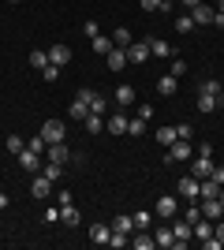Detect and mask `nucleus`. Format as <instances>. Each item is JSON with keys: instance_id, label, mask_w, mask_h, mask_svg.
Masks as SVG:
<instances>
[{"instance_id": "obj_6", "label": "nucleus", "mask_w": 224, "mask_h": 250, "mask_svg": "<svg viewBox=\"0 0 224 250\" xmlns=\"http://www.w3.org/2000/svg\"><path fill=\"white\" fill-rule=\"evenodd\" d=\"M176 194L187 198V202H198V179H194V176H183L180 183H176Z\"/></svg>"}, {"instance_id": "obj_26", "label": "nucleus", "mask_w": 224, "mask_h": 250, "mask_svg": "<svg viewBox=\"0 0 224 250\" xmlns=\"http://www.w3.org/2000/svg\"><path fill=\"white\" fill-rule=\"evenodd\" d=\"M112 231H123V235H131V231H135V220H131L127 213H120V217H112Z\"/></svg>"}, {"instance_id": "obj_31", "label": "nucleus", "mask_w": 224, "mask_h": 250, "mask_svg": "<svg viewBox=\"0 0 224 250\" xmlns=\"http://www.w3.org/2000/svg\"><path fill=\"white\" fill-rule=\"evenodd\" d=\"M198 94H224V86H221V79H205V83L202 86H198Z\"/></svg>"}, {"instance_id": "obj_21", "label": "nucleus", "mask_w": 224, "mask_h": 250, "mask_svg": "<svg viewBox=\"0 0 224 250\" xmlns=\"http://www.w3.org/2000/svg\"><path fill=\"white\" fill-rule=\"evenodd\" d=\"M176 90H180V86H176V75H161L157 79V94L161 97H172Z\"/></svg>"}, {"instance_id": "obj_33", "label": "nucleus", "mask_w": 224, "mask_h": 250, "mask_svg": "<svg viewBox=\"0 0 224 250\" xmlns=\"http://www.w3.org/2000/svg\"><path fill=\"white\" fill-rule=\"evenodd\" d=\"M142 131H146V120H142V116L127 120V135H131V138H142Z\"/></svg>"}, {"instance_id": "obj_36", "label": "nucleus", "mask_w": 224, "mask_h": 250, "mask_svg": "<svg viewBox=\"0 0 224 250\" xmlns=\"http://www.w3.org/2000/svg\"><path fill=\"white\" fill-rule=\"evenodd\" d=\"M4 146H8V153H15V157H19L22 149H26V146H22V138H19V135H8V142H4Z\"/></svg>"}, {"instance_id": "obj_23", "label": "nucleus", "mask_w": 224, "mask_h": 250, "mask_svg": "<svg viewBox=\"0 0 224 250\" xmlns=\"http://www.w3.org/2000/svg\"><path fill=\"white\" fill-rule=\"evenodd\" d=\"M49 60H53L56 67H64V63L71 60V49H67V45H53V49H49Z\"/></svg>"}, {"instance_id": "obj_7", "label": "nucleus", "mask_w": 224, "mask_h": 250, "mask_svg": "<svg viewBox=\"0 0 224 250\" xmlns=\"http://www.w3.org/2000/svg\"><path fill=\"white\" fill-rule=\"evenodd\" d=\"M217 108H224V94H198V112L202 116H209V112H217Z\"/></svg>"}, {"instance_id": "obj_16", "label": "nucleus", "mask_w": 224, "mask_h": 250, "mask_svg": "<svg viewBox=\"0 0 224 250\" xmlns=\"http://www.w3.org/2000/svg\"><path fill=\"white\" fill-rule=\"evenodd\" d=\"M45 153H49V161H56V165H67V161H71V149H67V142H56V146H49Z\"/></svg>"}, {"instance_id": "obj_8", "label": "nucleus", "mask_w": 224, "mask_h": 250, "mask_svg": "<svg viewBox=\"0 0 224 250\" xmlns=\"http://www.w3.org/2000/svg\"><path fill=\"white\" fill-rule=\"evenodd\" d=\"M105 63H108V71H123V67H127V49L112 45V52L105 56Z\"/></svg>"}, {"instance_id": "obj_30", "label": "nucleus", "mask_w": 224, "mask_h": 250, "mask_svg": "<svg viewBox=\"0 0 224 250\" xmlns=\"http://www.w3.org/2000/svg\"><path fill=\"white\" fill-rule=\"evenodd\" d=\"M176 138H180V135H176V127H157V142H161V146H172Z\"/></svg>"}, {"instance_id": "obj_32", "label": "nucleus", "mask_w": 224, "mask_h": 250, "mask_svg": "<svg viewBox=\"0 0 224 250\" xmlns=\"http://www.w3.org/2000/svg\"><path fill=\"white\" fill-rule=\"evenodd\" d=\"M105 108H108L105 94H94V90H90V112H101V116H105Z\"/></svg>"}, {"instance_id": "obj_51", "label": "nucleus", "mask_w": 224, "mask_h": 250, "mask_svg": "<svg viewBox=\"0 0 224 250\" xmlns=\"http://www.w3.org/2000/svg\"><path fill=\"white\" fill-rule=\"evenodd\" d=\"M172 4H180V0H161V11H172Z\"/></svg>"}, {"instance_id": "obj_42", "label": "nucleus", "mask_w": 224, "mask_h": 250, "mask_svg": "<svg viewBox=\"0 0 224 250\" xmlns=\"http://www.w3.org/2000/svg\"><path fill=\"white\" fill-rule=\"evenodd\" d=\"M172 75H176V79L187 75V60H176V56H172Z\"/></svg>"}, {"instance_id": "obj_24", "label": "nucleus", "mask_w": 224, "mask_h": 250, "mask_svg": "<svg viewBox=\"0 0 224 250\" xmlns=\"http://www.w3.org/2000/svg\"><path fill=\"white\" fill-rule=\"evenodd\" d=\"M191 231H194V239H209V235H213V224H209V217H198V220H194V224H191Z\"/></svg>"}, {"instance_id": "obj_49", "label": "nucleus", "mask_w": 224, "mask_h": 250, "mask_svg": "<svg viewBox=\"0 0 224 250\" xmlns=\"http://www.w3.org/2000/svg\"><path fill=\"white\" fill-rule=\"evenodd\" d=\"M213 235H217V239L224 243V220H221V224H217V228H213Z\"/></svg>"}, {"instance_id": "obj_27", "label": "nucleus", "mask_w": 224, "mask_h": 250, "mask_svg": "<svg viewBox=\"0 0 224 250\" xmlns=\"http://www.w3.org/2000/svg\"><path fill=\"white\" fill-rule=\"evenodd\" d=\"M86 131H90V135H101V131H105V116L90 112V116H86Z\"/></svg>"}, {"instance_id": "obj_5", "label": "nucleus", "mask_w": 224, "mask_h": 250, "mask_svg": "<svg viewBox=\"0 0 224 250\" xmlns=\"http://www.w3.org/2000/svg\"><path fill=\"white\" fill-rule=\"evenodd\" d=\"M153 52H149V42H131L127 45V63H146Z\"/></svg>"}, {"instance_id": "obj_46", "label": "nucleus", "mask_w": 224, "mask_h": 250, "mask_svg": "<svg viewBox=\"0 0 224 250\" xmlns=\"http://www.w3.org/2000/svg\"><path fill=\"white\" fill-rule=\"evenodd\" d=\"M60 220V209H45V224H56Z\"/></svg>"}, {"instance_id": "obj_20", "label": "nucleus", "mask_w": 224, "mask_h": 250, "mask_svg": "<svg viewBox=\"0 0 224 250\" xmlns=\"http://www.w3.org/2000/svg\"><path fill=\"white\" fill-rule=\"evenodd\" d=\"M217 194H221L217 179H198V198H217Z\"/></svg>"}, {"instance_id": "obj_28", "label": "nucleus", "mask_w": 224, "mask_h": 250, "mask_svg": "<svg viewBox=\"0 0 224 250\" xmlns=\"http://www.w3.org/2000/svg\"><path fill=\"white\" fill-rule=\"evenodd\" d=\"M90 42H94L97 56H108V52H112V38H105V34H97V38H90Z\"/></svg>"}, {"instance_id": "obj_38", "label": "nucleus", "mask_w": 224, "mask_h": 250, "mask_svg": "<svg viewBox=\"0 0 224 250\" xmlns=\"http://www.w3.org/2000/svg\"><path fill=\"white\" fill-rule=\"evenodd\" d=\"M60 172H64V165H56V161H49L41 168V176H49V179H60Z\"/></svg>"}, {"instance_id": "obj_37", "label": "nucleus", "mask_w": 224, "mask_h": 250, "mask_svg": "<svg viewBox=\"0 0 224 250\" xmlns=\"http://www.w3.org/2000/svg\"><path fill=\"white\" fill-rule=\"evenodd\" d=\"M26 149H34V153H45V149H49V142H45L41 135H34L30 142H26Z\"/></svg>"}, {"instance_id": "obj_4", "label": "nucleus", "mask_w": 224, "mask_h": 250, "mask_svg": "<svg viewBox=\"0 0 224 250\" xmlns=\"http://www.w3.org/2000/svg\"><path fill=\"white\" fill-rule=\"evenodd\" d=\"M153 213H157L161 220H172L176 213H180V198H172V194H161L157 206H153Z\"/></svg>"}, {"instance_id": "obj_11", "label": "nucleus", "mask_w": 224, "mask_h": 250, "mask_svg": "<svg viewBox=\"0 0 224 250\" xmlns=\"http://www.w3.org/2000/svg\"><path fill=\"white\" fill-rule=\"evenodd\" d=\"M108 239H112V228L108 224H90V243H97V247H108Z\"/></svg>"}, {"instance_id": "obj_9", "label": "nucleus", "mask_w": 224, "mask_h": 250, "mask_svg": "<svg viewBox=\"0 0 224 250\" xmlns=\"http://www.w3.org/2000/svg\"><path fill=\"white\" fill-rule=\"evenodd\" d=\"M187 15H191V19H194V26H202V30L209 26V22H213V8H209V4H198V8H191Z\"/></svg>"}, {"instance_id": "obj_1", "label": "nucleus", "mask_w": 224, "mask_h": 250, "mask_svg": "<svg viewBox=\"0 0 224 250\" xmlns=\"http://www.w3.org/2000/svg\"><path fill=\"white\" fill-rule=\"evenodd\" d=\"M191 157H194L191 138H176V142H172V149L164 153V161H168V165H180V161H191Z\"/></svg>"}, {"instance_id": "obj_35", "label": "nucleus", "mask_w": 224, "mask_h": 250, "mask_svg": "<svg viewBox=\"0 0 224 250\" xmlns=\"http://www.w3.org/2000/svg\"><path fill=\"white\" fill-rule=\"evenodd\" d=\"M131 220H135V228H149V224H153V213H149V209H139Z\"/></svg>"}, {"instance_id": "obj_3", "label": "nucleus", "mask_w": 224, "mask_h": 250, "mask_svg": "<svg viewBox=\"0 0 224 250\" xmlns=\"http://www.w3.org/2000/svg\"><path fill=\"white\" fill-rule=\"evenodd\" d=\"M67 116H71V120H86V116H90V90H79V94H75Z\"/></svg>"}, {"instance_id": "obj_34", "label": "nucleus", "mask_w": 224, "mask_h": 250, "mask_svg": "<svg viewBox=\"0 0 224 250\" xmlns=\"http://www.w3.org/2000/svg\"><path fill=\"white\" fill-rule=\"evenodd\" d=\"M60 220L75 228V224H79V209H75V206H60Z\"/></svg>"}, {"instance_id": "obj_52", "label": "nucleus", "mask_w": 224, "mask_h": 250, "mask_svg": "<svg viewBox=\"0 0 224 250\" xmlns=\"http://www.w3.org/2000/svg\"><path fill=\"white\" fill-rule=\"evenodd\" d=\"M0 209H8V194L4 190H0Z\"/></svg>"}, {"instance_id": "obj_22", "label": "nucleus", "mask_w": 224, "mask_h": 250, "mask_svg": "<svg viewBox=\"0 0 224 250\" xmlns=\"http://www.w3.org/2000/svg\"><path fill=\"white\" fill-rule=\"evenodd\" d=\"M149 52L161 56V60H168V56H172V45L164 42V38H149Z\"/></svg>"}, {"instance_id": "obj_40", "label": "nucleus", "mask_w": 224, "mask_h": 250, "mask_svg": "<svg viewBox=\"0 0 224 250\" xmlns=\"http://www.w3.org/2000/svg\"><path fill=\"white\" fill-rule=\"evenodd\" d=\"M41 75H45V83H56V79H60V67L49 63V67H41Z\"/></svg>"}, {"instance_id": "obj_50", "label": "nucleus", "mask_w": 224, "mask_h": 250, "mask_svg": "<svg viewBox=\"0 0 224 250\" xmlns=\"http://www.w3.org/2000/svg\"><path fill=\"white\" fill-rule=\"evenodd\" d=\"M180 4H183V8H187V11H191V8H198L202 0H180Z\"/></svg>"}, {"instance_id": "obj_47", "label": "nucleus", "mask_w": 224, "mask_h": 250, "mask_svg": "<svg viewBox=\"0 0 224 250\" xmlns=\"http://www.w3.org/2000/svg\"><path fill=\"white\" fill-rule=\"evenodd\" d=\"M209 179H217V183L224 187V165H213V176H209Z\"/></svg>"}, {"instance_id": "obj_17", "label": "nucleus", "mask_w": 224, "mask_h": 250, "mask_svg": "<svg viewBox=\"0 0 224 250\" xmlns=\"http://www.w3.org/2000/svg\"><path fill=\"white\" fill-rule=\"evenodd\" d=\"M172 235L180 239V247H187V239L194 235V231H191V220H172Z\"/></svg>"}, {"instance_id": "obj_10", "label": "nucleus", "mask_w": 224, "mask_h": 250, "mask_svg": "<svg viewBox=\"0 0 224 250\" xmlns=\"http://www.w3.org/2000/svg\"><path fill=\"white\" fill-rule=\"evenodd\" d=\"M19 168H22V172H41V153L22 149V153H19Z\"/></svg>"}, {"instance_id": "obj_44", "label": "nucleus", "mask_w": 224, "mask_h": 250, "mask_svg": "<svg viewBox=\"0 0 224 250\" xmlns=\"http://www.w3.org/2000/svg\"><path fill=\"white\" fill-rule=\"evenodd\" d=\"M139 116H142V120H153V104L142 101V104H139Z\"/></svg>"}, {"instance_id": "obj_25", "label": "nucleus", "mask_w": 224, "mask_h": 250, "mask_svg": "<svg viewBox=\"0 0 224 250\" xmlns=\"http://www.w3.org/2000/svg\"><path fill=\"white\" fill-rule=\"evenodd\" d=\"M26 63H30L34 71H41V67H49V63H53V60H49V52H41V49H34L30 56H26Z\"/></svg>"}, {"instance_id": "obj_41", "label": "nucleus", "mask_w": 224, "mask_h": 250, "mask_svg": "<svg viewBox=\"0 0 224 250\" xmlns=\"http://www.w3.org/2000/svg\"><path fill=\"white\" fill-rule=\"evenodd\" d=\"M82 34H86V38H97V34H101V26H97L94 19H86V22H82Z\"/></svg>"}, {"instance_id": "obj_39", "label": "nucleus", "mask_w": 224, "mask_h": 250, "mask_svg": "<svg viewBox=\"0 0 224 250\" xmlns=\"http://www.w3.org/2000/svg\"><path fill=\"white\" fill-rule=\"evenodd\" d=\"M176 30H180V34H191L194 30V19H191V15H180V19H176Z\"/></svg>"}, {"instance_id": "obj_15", "label": "nucleus", "mask_w": 224, "mask_h": 250, "mask_svg": "<svg viewBox=\"0 0 224 250\" xmlns=\"http://www.w3.org/2000/svg\"><path fill=\"white\" fill-rule=\"evenodd\" d=\"M127 120H131V116L112 112V120H105V131H112V135H127Z\"/></svg>"}, {"instance_id": "obj_12", "label": "nucleus", "mask_w": 224, "mask_h": 250, "mask_svg": "<svg viewBox=\"0 0 224 250\" xmlns=\"http://www.w3.org/2000/svg\"><path fill=\"white\" fill-rule=\"evenodd\" d=\"M202 217H209V220H221L224 217V206H221V198H202Z\"/></svg>"}, {"instance_id": "obj_55", "label": "nucleus", "mask_w": 224, "mask_h": 250, "mask_svg": "<svg viewBox=\"0 0 224 250\" xmlns=\"http://www.w3.org/2000/svg\"><path fill=\"white\" fill-rule=\"evenodd\" d=\"M8 4H19V0H8Z\"/></svg>"}, {"instance_id": "obj_43", "label": "nucleus", "mask_w": 224, "mask_h": 250, "mask_svg": "<svg viewBox=\"0 0 224 250\" xmlns=\"http://www.w3.org/2000/svg\"><path fill=\"white\" fill-rule=\"evenodd\" d=\"M198 217H202V209H198V206H187V209H183V220H191V224H194Z\"/></svg>"}, {"instance_id": "obj_48", "label": "nucleus", "mask_w": 224, "mask_h": 250, "mask_svg": "<svg viewBox=\"0 0 224 250\" xmlns=\"http://www.w3.org/2000/svg\"><path fill=\"white\" fill-rule=\"evenodd\" d=\"M142 11H161V0H142Z\"/></svg>"}, {"instance_id": "obj_14", "label": "nucleus", "mask_w": 224, "mask_h": 250, "mask_svg": "<svg viewBox=\"0 0 224 250\" xmlns=\"http://www.w3.org/2000/svg\"><path fill=\"white\" fill-rule=\"evenodd\" d=\"M49 190H53V179L38 172V179L30 183V194H34V198H49Z\"/></svg>"}, {"instance_id": "obj_29", "label": "nucleus", "mask_w": 224, "mask_h": 250, "mask_svg": "<svg viewBox=\"0 0 224 250\" xmlns=\"http://www.w3.org/2000/svg\"><path fill=\"white\" fill-rule=\"evenodd\" d=\"M131 42H135V38H131V30H127V26H120V30H112V45H120V49H127Z\"/></svg>"}, {"instance_id": "obj_54", "label": "nucleus", "mask_w": 224, "mask_h": 250, "mask_svg": "<svg viewBox=\"0 0 224 250\" xmlns=\"http://www.w3.org/2000/svg\"><path fill=\"white\" fill-rule=\"evenodd\" d=\"M217 198H221V206H224V187H221V194H217Z\"/></svg>"}, {"instance_id": "obj_45", "label": "nucleus", "mask_w": 224, "mask_h": 250, "mask_svg": "<svg viewBox=\"0 0 224 250\" xmlns=\"http://www.w3.org/2000/svg\"><path fill=\"white\" fill-rule=\"evenodd\" d=\"M176 135H180V138H191L194 127H191V124H180V127H176Z\"/></svg>"}, {"instance_id": "obj_2", "label": "nucleus", "mask_w": 224, "mask_h": 250, "mask_svg": "<svg viewBox=\"0 0 224 250\" xmlns=\"http://www.w3.org/2000/svg\"><path fill=\"white\" fill-rule=\"evenodd\" d=\"M38 135H41L45 142H49V146H56V142H67V127L60 124V120H45Z\"/></svg>"}, {"instance_id": "obj_18", "label": "nucleus", "mask_w": 224, "mask_h": 250, "mask_svg": "<svg viewBox=\"0 0 224 250\" xmlns=\"http://www.w3.org/2000/svg\"><path fill=\"white\" fill-rule=\"evenodd\" d=\"M116 104H120V108L135 104V86H131V83H120L116 86Z\"/></svg>"}, {"instance_id": "obj_13", "label": "nucleus", "mask_w": 224, "mask_h": 250, "mask_svg": "<svg viewBox=\"0 0 224 250\" xmlns=\"http://www.w3.org/2000/svg\"><path fill=\"white\" fill-rule=\"evenodd\" d=\"M131 247L135 250H153L157 243H153V235H146V228H135L131 231Z\"/></svg>"}, {"instance_id": "obj_53", "label": "nucleus", "mask_w": 224, "mask_h": 250, "mask_svg": "<svg viewBox=\"0 0 224 250\" xmlns=\"http://www.w3.org/2000/svg\"><path fill=\"white\" fill-rule=\"evenodd\" d=\"M217 11H221V15H224V0H217Z\"/></svg>"}, {"instance_id": "obj_19", "label": "nucleus", "mask_w": 224, "mask_h": 250, "mask_svg": "<svg viewBox=\"0 0 224 250\" xmlns=\"http://www.w3.org/2000/svg\"><path fill=\"white\" fill-rule=\"evenodd\" d=\"M153 243H157V247H164V250L180 247V239L172 235V228H157V235H153Z\"/></svg>"}]
</instances>
